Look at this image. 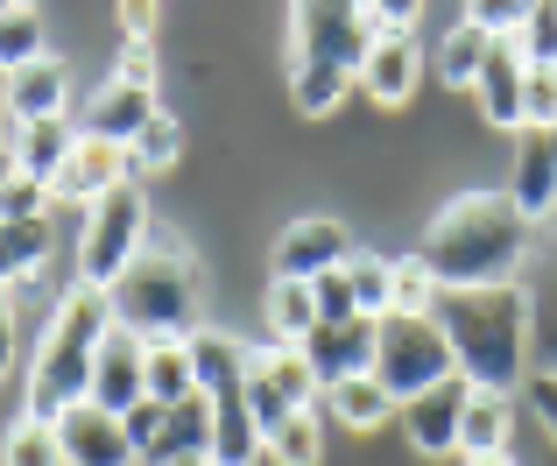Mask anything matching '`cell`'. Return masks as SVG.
Masks as SVG:
<instances>
[{
	"label": "cell",
	"instance_id": "28",
	"mask_svg": "<svg viewBox=\"0 0 557 466\" xmlns=\"http://www.w3.org/2000/svg\"><path fill=\"white\" fill-rule=\"evenodd\" d=\"M269 466H325V417L297 410L289 425L269 431Z\"/></svg>",
	"mask_w": 557,
	"mask_h": 466
},
{
	"label": "cell",
	"instance_id": "49",
	"mask_svg": "<svg viewBox=\"0 0 557 466\" xmlns=\"http://www.w3.org/2000/svg\"><path fill=\"white\" fill-rule=\"evenodd\" d=\"M473 466H516V459H508V453H494V459H473Z\"/></svg>",
	"mask_w": 557,
	"mask_h": 466
},
{
	"label": "cell",
	"instance_id": "36",
	"mask_svg": "<svg viewBox=\"0 0 557 466\" xmlns=\"http://www.w3.org/2000/svg\"><path fill=\"white\" fill-rule=\"evenodd\" d=\"M522 57H530V71H557V0H536L530 14H522Z\"/></svg>",
	"mask_w": 557,
	"mask_h": 466
},
{
	"label": "cell",
	"instance_id": "34",
	"mask_svg": "<svg viewBox=\"0 0 557 466\" xmlns=\"http://www.w3.org/2000/svg\"><path fill=\"white\" fill-rule=\"evenodd\" d=\"M0 466H64L57 425H36V417H22V425L0 439Z\"/></svg>",
	"mask_w": 557,
	"mask_h": 466
},
{
	"label": "cell",
	"instance_id": "16",
	"mask_svg": "<svg viewBox=\"0 0 557 466\" xmlns=\"http://www.w3.org/2000/svg\"><path fill=\"white\" fill-rule=\"evenodd\" d=\"M8 113H14V127H36V121H64V107H71V78H64V64L57 57H36V64H22V71H8Z\"/></svg>",
	"mask_w": 557,
	"mask_h": 466
},
{
	"label": "cell",
	"instance_id": "52",
	"mask_svg": "<svg viewBox=\"0 0 557 466\" xmlns=\"http://www.w3.org/2000/svg\"><path fill=\"white\" fill-rule=\"evenodd\" d=\"M0 375H8V368H0Z\"/></svg>",
	"mask_w": 557,
	"mask_h": 466
},
{
	"label": "cell",
	"instance_id": "29",
	"mask_svg": "<svg viewBox=\"0 0 557 466\" xmlns=\"http://www.w3.org/2000/svg\"><path fill=\"white\" fill-rule=\"evenodd\" d=\"M198 375H190V346L184 340H156L149 346V403H190Z\"/></svg>",
	"mask_w": 557,
	"mask_h": 466
},
{
	"label": "cell",
	"instance_id": "2",
	"mask_svg": "<svg viewBox=\"0 0 557 466\" xmlns=\"http://www.w3.org/2000/svg\"><path fill=\"white\" fill-rule=\"evenodd\" d=\"M522 226L530 220L508 206V192H473L437 212L417 255L431 261L437 290H494V283H516Z\"/></svg>",
	"mask_w": 557,
	"mask_h": 466
},
{
	"label": "cell",
	"instance_id": "20",
	"mask_svg": "<svg viewBox=\"0 0 557 466\" xmlns=\"http://www.w3.org/2000/svg\"><path fill=\"white\" fill-rule=\"evenodd\" d=\"M184 346H190V375H198V396L205 403L240 396V389H247V354H255V346L226 340V332H190Z\"/></svg>",
	"mask_w": 557,
	"mask_h": 466
},
{
	"label": "cell",
	"instance_id": "42",
	"mask_svg": "<svg viewBox=\"0 0 557 466\" xmlns=\"http://www.w3.org/2000/svg\"><path fill=\"white\" fill-rule=\"evenodd\" d=\"M121 85L156 93V42H127V50H121Z\"/></svg>",
	"mask_w": 557,
	"mask_h": 466
},
{
	"label": "cell",
	"instance_id": "14",
	"mask_svg": "<svg viewBox=\"0 0 557 466\" xmlns=\"http://www.w3.org/2000/svg\"><path fill=\"white\" fill-rule=\"evenodd\" d=\"M508 206H516L522 220H550V212H557V149H550L544 127H522V142H516Z\"/></svg>",
	"mask_w": 557,
	"mask_h": 466
},
{
	"label": "cell",
	"instance_id": "3",
	"mask_svg": "<svg viewBox=\"0 0 557 466\" xmlns=\"http://www.w3.org/2000/svg\"><path fill=\"white\" fill-rule=\"evenodd\" d=\"M113 332V297L92 283H78L64 304L50 311L36 346V368H28V417L57 425L64 410L92 403V368H99V340Z\"/></svg>",
	"mask_w": 557,
	"mask_h": 466
},
{
	"label": "cell",
	"instance_id": "43",
	"mask_svg": "<svg viewBox=\"0 0 557 466\" xmlns=\"http://www.w3.org/2000/svg\"><path fill=\"white\" fill-rule=\"evenodd\" d=\"M530 403H536V417H544V431L557 439V375H530Z\"/></svg>",
	"mask_w": 557,
	"mask_h": 466
},
{
	"label": "cell",
	"instance_id": "35",
	"mask_svg": "<svg viewBox=\"0 0 557 466\" xmlns=\"http://www.w3.org/2000/svg\"><path fill=\"white\" fill-rule=\"evenodd\" d=\"M346 275H354L360 318H388V283H395V261H381V255H354V261H346Z\"/></svg>",
	"mask_w": 557,
	"mask_h": 466
},
{
	"label": "cell",
	"instance_id": "40",
	"mask_svg": "<svg viewBox=\"0 0 557 466\" xmlns=\"http://www.w3.org/2000/svg\"><path fill=\"white\" fill-rule=\"evenodd\" d=\"M409 22H417V8L409 0H360V28H368V42H381V36H409Z\"/></svg>",
	"mask_w": 557,
	"mask_h": 466
},
{
	"label": "cell",
	"instance_id": "17",
	"mask_svg": "<svg viewBox=\"0 0 557 466\" xmlns=\"http://www.w3.org/2000/svg\"><path fill=\"white\" fill-rule=\"evenodd\" d=\"M423 78V50L417 36H381L368 42V64H360V93L374 99V107H403L409 93H417Z\"/></svg>",
	"mask_w": 557,
	"mask_h": 466
},
{
	"label": "cell",
	"instance_id": "39",
	"mask_svg": "<svg viewBox=\"0 0 557 466\" xmlns=\"http://www.w3.org/2000/svg\"><path fill=\"white\" fill-rule=\"evenodd\" d=\"M522 127H557V71H530V85H522Z\"/></svg>",
	"mask_w": 557,
	"mask_h": 466
},
{
	"label": "cell",
	"instance_id": "18",
	"mask_svg": "<svg viewBox=\"0 0 557 466\" xmlns=\"http://www.w3.org/2000/svg\"><path fill=\"white\" fill-rule=\"evenodd\" d=\"M156 113H163V107H156V93H141V85H121V78H113V85H99V93H92V107H85V127H78V135H99V142H113V149H127V142H135L141 127L156 121Z\"/></svg>",
	"mask_w": 557,
	"mask_h": 466
},
{
	"label": "cell",
	"instance_id": "11",
	"mask_svg": "<svg viewBox=\"0 0 557 466\" xmlns=\"http://www.w3.org/2000/svg\"><path fill=\"white\" fill-rule=\"evenodd\" d=\"M57 445H64V466H135L127 417H107L99 403H78L57 417Z\"/></svg>",
	"mask_w": 557,
	"mask_h": 466
},
{
	"label": "cell",
	"instance_id": "13",
	"mask_svg": "<svg viewBox=\"0 0 557 466\" xmlns=\"http://www.w3.org/2000/svg\"><path fill=\"white\" fill-rule=\"evenodd\" d=\"M354 247H346V226L339 220H297L275 247V275L283 283H318L325 269H346Z\"/></svg>",
	"mask_w": 557,
	"mask_h": 466
},
{
	"label": "cell",
	"instance_id": "5",
	"mask_svg": "<svg viewBox=\"0 0 557 466\" xmlns=\"http://www.w3.org/2000/svg\"><path fill=\"white\" fill-rule=\"evenodd\" d=\"M141 241H149L141 184H121V192H107L99 206H85V226H78V283L113 290L127 275V261L141 255Z\"/></svg>",
	"mask_w": 557,
	"mask_h": 466
},
{
	"label": "cell",
	"instance_id": "1",
	"mask_svg": "<svg viewBox=\"0 0 557 466\" xmlns=\"http://www.w3.org/2000/svg\"><path fill=\"white\" fill-rule=\"evenodd\" d=\"M437 332L451 346V375L466 389H508L530 375V297L516 283L494 290H437Z\"/></svg>",
	"mask_w": 557,
	"mask_h": 466
},
{
	"label": "cell",
	"instance_id": "31",
	"mask_svg": "<svg viewBox=\"0 0 557 466\" xmlns=\"http://www.w3.org/2000/svg\"><path fill=\"white\" fill-rule=\"evenodd\" d=\"M177 149H184L177 121H170V113H156V121L141 127L135 142H127V184H141L149 170H170V163H177Z\"/></svg>",
	"mask_w": 557,
	"mask_h": 466
},
{
	"label": "cell",
	"instance_id": "22",
	"mask_svg": "<svg viewBox=\"0 0 557 466\" xmlns=\"http://www.w3.org/2000/svg\"><path fill=\"white\" fill-rule=\"evenodd\" d=\"M508 425H516L508 396H494V389H473V396H466V425H459V453H473V459L508 453Z\"/></svg>",
	"mask_w": 557,
	"mask_h": 466
},
{
	"label": "cell",
	"instance_id": "21",
	"mask_svg": "<svg viewBox=\"0 0 557 466\" xmlns=\"http://www.w3.org/2000/svg\"><path fill=\"white\" fill-rule=\"evenodd\" d=\"M71 149H78V127H71V121H36V127H14V163H22V177L50 184V192H57V177H64Z\"/></svg>",
	"mask_w": 557,
	"mask_h": 466
},
{
	"label": "cell",
	"instance_id": "26",
	"mask_svg": "<svg viewBox=\"0 0 557 466\" xmlns=\"http://www.w3.org/2000/svg\"><path fill=\"white\" fill-rule=\"evenodd\" d=\"M325 417H339L346 431H374L381 417H395V396L374 382V375H354V382L325 389Z\"/></svg>",
	"mask_w": 557,
	"mask_h": 466
},
{
	"label": "cell",
	"instance_id": "4",
	"mask_svg": "<svg viewBox=\"0 0 557 466\" xmlns=\"http://www.w3.org/2000/svg\"><path fill=\"white\" fill-rule=\"evenodd\" d=\"M113 297V326L141 332V340H190V318H198V275L190 255L177 247V233H149L141 255L127 261V275L107 290Z\"/></svg>",
	"mask_w": 557,
	"mask_h": 466
},
{
	"label": "cell",
	"instance_id": "47",
	"mask_svg": "<svg viewBox=\"0 0 557 466\" xmlns=\"http://www.w3.org/2000/svg\"><path fill=\"white\" fill-rule=\"evenodd\" d=\"M14 142V113H8V93H0V149Z\"/></svg>",
	"mask_w": 557,
	"mask_h": 466
},
{
	"label": "cell",
	"instance_id": "45",
	"mask_svg": "<svg viewBox=\"0 0 557 466\" xmlns=\"http://www.w3.org/2000/svg\"><path fill=\"white\" fill-rule=\"evenodd\" d=\"M14 360V304H8V290H0V368Z\"/></svg>",
	"mask_w": 557,
	"mask_h": 466
},
{
	"label": "cell",
	"instance_id": "46",
	"mask_svg": "<svg viewBox=\"0 0 557 466\" xmlns=\"http://www.w3.org/2000/svg\"><path fill=\"white\" fill-rule=\"evenodd\" d=\"M14 177H22V163H14V142H8V149H0V192H8Z\"/></svg>",
	"mask_w": 557,
	"mask_h": 466
},
{
	"label": "cell",
	"instance_id": "19",
	"mask_svg": "<svg viewBox=\"0 0 557 466\" xmlns=\"http://www.w3.org/2000/svg\"><path fill=\"white\" fill-rule=\"evenodd\" d=\"M522 85H530V57H522V42L494 36V57H487V71H480V85H473L494 127H516V135H522Z\"/></svg>",
	"mask_w": 557,
	"mask_h": 466
},
{
	"label": "cell",
	"instance_id": "9",
	"mask_svg": "<svg viewBox=\"0 0 557 466\" xmlns=\"http://www.w3.org/2000/svg\"><path fill=\"white\" fill-rule=\"evenodd\" d=\"M92 403L107 417H127L135 403H149V340L127 326H113L99 340V368H92Z\"/></svg>",
	"mask_w": 557,
	"mask_h": 466
},
{
	"label": "cell",
	"instance_id": "38",
	"mask_svg": "<svg viewBox=\"0 0 557 466\" xmlns=\"http://www.w3.org/2000/svg\"><path fill=\"white\" fill-rule=\"evenodd\" d=\"M50 184H36V177H14L8 192H0V220H50Z\"/></svg>",
	"mask_w": 557,
	"mask_h": 466
},
{
	"label": "cell",
	"instance_id": "41",
	"mask_svg": "<svg viewBox=\"0 0 557 466\" xmlns=\"http://www.w3.org/2000/svg\"><path fill=\"white\" fill-rule=\"evenodd\" d=\"M522 0H473V8H466V22H480L487 28V36H522Z\"/></svg>",
	"mask_w": 557,
	"mask_h": 466
},
{
	"label": "cell",
	"instance_id": "8",
	"mask_svg": "<svg viewBox=\"0 0 557 466\" xmlns=\"http://www.w3.org/2000/svg\"><path fill=\"white\" fill-rule=\"evenodd\" d=\"M289 64H325L360 78L368 64V28H360V8H325V0H304L289 14Z\"/></svg>",
	"mask_w": 557,
	"mask_h": 466
},
{
	"label": "cell",
	"instance_id": "23",
	"mask_svg": "<svg viewBox=\"0 0 557 466\" xmlns=\"http://www.w3.org/2000/svg\"><path fill=\"white\" fill-rule=\"evenodd\" d=\"M127 445H135V466L184 459V445H177V403H135V410H127Z\"/></svg>",
	"mask_w": 557,
	"mask_h": 466
},
{
	"label": "cell",
	"instance_id": "15",
	"mask_svg": "<svg viewBox=\"0 0 557 466\" xmlns=\"http://www.w3.org/2000/svg\"><path fill=\"white\" fill-rule=\"evenodd\" d=\"M121 184H127V149H113V142H99V135H78L64 177H57V198H71V206L85 212L107 192H121Z\"/></svg>",
	"mask_w": 557,
	"mask_h": 466
},
{
	"label": "cell",
	"instance_id": "24",
	"mask_svg": "<svg viewBox=\"0 0 557 466\" xmlns=\"http://www.w3.org/2000/svg\"><path fill=\"white\" fill-rule=\"evenodd\" d=\"M487 57H494L487 28H480V22H451L445 42H437V78H445V85H480Z\"/></svg>",
	"mask_w": 557,
	"mask_h": 466
},
{
	"label": "cell",
	"instance_id": "32",
	"mask_svg": "<svg viewBox=\"0 0 557 466\" xmlns=\"http://www.w3.org/2000/svg\"><path fill=\"white\" fill-rule=\"evenodd\" d=\"M346 85H360V78H346V71H325V64H289V99H297V113H332L346 99Z\"/></svg>",
	"mask_w": 557,
	"mask_h": 466
},
{
	"label": "cell",
	"instance_id": "48",
	"mask_svg": "<svg viewBox=\"0 0 557 466\" xmlns=\"http://www.w3.org/2000/svg\"><path fill=\"white\" fill-rule=\"evenodd\" d=\"M170 466H212V453H184V459H170Z\"/></svg>",
	"mask_w": 557,
	"mask_h": 466
},
{
	"label": "cell",
	"instance_id": "37",
	"mask_svg": "<svg viewBox=\"0 0 557 466\" xmlns=\"http://www.w3.org/2000/svg\"><path fill=\"white\" fill-rule=\"evenodd\" d=\"M311 297H318V326H354L360 318V297H354V275L346 269H325L311 283Z\"/></svg>",
	"mask_w": 557,
	"mask_h": 466
},
{
	"label": "cell",
	"instance_id": "50",
	"mask_svg": "<svg viewBox=\"0 0 557 466\" xmlns=\"http://www.w3.org/2000/svg\"><path fill=\"white\" fill-rule=\"evenodd\" d=\"M550 149H557V127H550Z\"/></svg>",
	"mask_w": 557,
	"mask_h": 466
},
{
	"label": "cell",
	"instance_id": "30",
	"mask_svg": "<svg viewBox=\"0 0 557 466\" xmlns=\"http://www.w3.org/2000/svg\"><path fill=\"white\" fill-rule=\"evenodd\" d=\"M437 311V275L423 255L395 261V283H388V318H431Z\"/></svg>",
	"mask_w": 557,
	"mask_h": 466
},
{
	"label": "cell",
	"instance_id": "25",
	"mask_svg": "<svg viewBox=\"0 0 557 466\" xmlns=\"http://www.w3.org/2000/svg\"><path fill=\"white\" fill-rule=\"evenodd\" d=\"M50 261V220H0V290L36 275Z\"/></svg>",
	"mask_w": 557,
	"mask_h": 466
},
{
	"label": "cell",
	"instance_id": "51",
	"mask_svg": "<svg viewBox=\"0 0 557 466\" xmlns=\"http://www.w3.org/2000/svg\"><path fill=\"white\" fill-rule=\"evenodd\" d=\"M0 85H8V71H0Z\"/></svg>",
	"mask_w": 557,
	"mask_h": 466
},
{
	"label": "cell",
	"instance_id": "33",
	"mask_svg": "<svg viewBox=\"0 0 557 466\" xmlns=\"http://www.w3.org/2000/svg\"><path fill=\"white\" fill-rule=\"evenodd\" d=\"M42 57V14L36 8H0V71H22V64H36Z\"/></svg>",
	"mask_w": 557,
	"mask_h": 466
},
{
	"label": "cell",
	"instance_id": "7",
	"mask_svg": "<svg viewBox=\"0 0 557 466\" xmlns=\"http://www.w3.org/2000/svg\"><path fill=\"white\" fill-rule=\"evenodd\" d=\"M325 403V389H318V375H311V360L297 354V346H255L247 354V410H255V425L261 431H275V425H289L297 410H318Z\"/></svg>",
	"mask_w": 557,
	"mask_h": 466
},
{
	"label": "cell",
	"instance_id": "6",
	"mask_svg": "<svg viewBox=\"0 0 557 466\" xmlns=\"http://www.w3.org/2000/svg\"><path fill=\"white\" fill-rule=\"evenodd\" d=\"M368 375L395 396V410L409 396H423V389L451 382V346L437 332V318H381V346H374Z\"/></svg>",
	"mask_w": 557,
	"mask_h": 466
},
{
	"label": "cell",
	"instance_id": "44",
	"mask_svg": "<svg viewBox=\"0 0 557 466\" xmlns=\"http://www.w3.org/2000/svg\"><path fill=\"white\" fill-rule=\"evenodd\" d=\"M121 14H127V36H135V42H149V36H156V8H149V0H127Z\"/></svg>",
	"mask_w": 557,
	"mask_h": 466
},
{
	"label": "cell",
	"instance_id": "12",
	"mask_svg": "<svg viewBox=\"0 0 557 466\" xmlns=\"http://www.w3.org/2000/svg\"><path fill=\"white\" fill-rule=\"evenodd\" d=\"M466 396L473 389L451 375V382H437V389H423V396H409L403 410V431H409V445L417 453H459V425H466Z\"/></svg>",
	"mask_w": 557,
	"mask_h": 466
},
{
	"label": "cell",
	"instance_id": "10",
	"mask_svg": "<svg viewBox=\"0 0 557 466\" xmlns=\"http://www.w3.org/2000/svg\"><path fill=\"white\" fill-rule=\"evenodd\" d=\"M374 346H381V318H354V326H318L297 354L311 360L318 389H339V382H354V375L374 368Z\"/></svg>",
	"mask_w": 557,
	"mask_h": 466
},
{
	"label": "cell",
	"instance_id": "27",
	"mask_svg": "<svg viewBox=\"0 0 557 466\" xmlns=\"http://www.w3.org/2000/svg\"><path fill=\"white\" fill-rule=\"evenodd\" d=\"M269 332H275V346H304L318 332V297H311V283H283L275 275L269 283Z\"/></svg>",
	"mask_w": 557,
	"mask_h": 466
}]
</instances>
